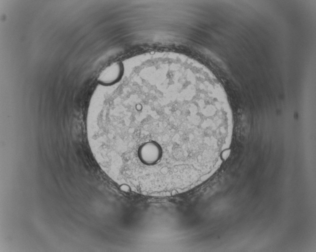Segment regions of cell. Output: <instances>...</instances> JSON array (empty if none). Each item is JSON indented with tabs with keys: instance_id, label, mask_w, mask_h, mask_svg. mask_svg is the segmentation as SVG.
<instances>
[{
	"instance_id": "6da1fadb",
	"label": "cell",
	"mask_w": 316,
	"mask_h": 252,
	"mask_svg": "<svg viewBox=\"0 0 316 252\" xmlns=\"http://www.w3.org/2000/svg\"><path fill=\"white\" fill-rule=\"evenodd\" d=\"M122 71V69L118 66H111L102 72L98 78V80L104 84H112L121 78Z\"/></svg>"
}]
</instances>
